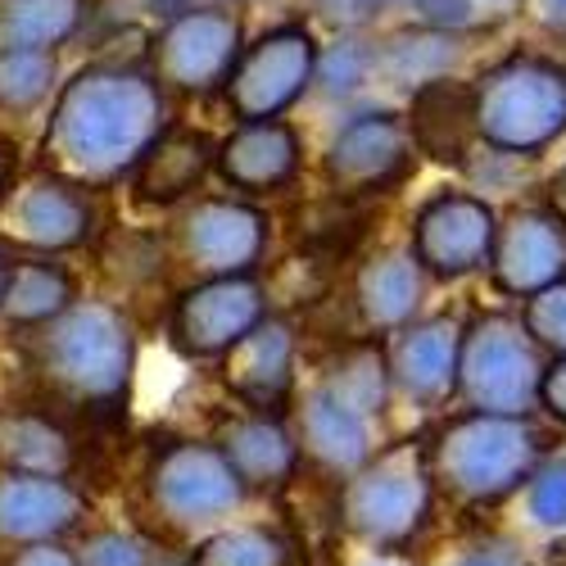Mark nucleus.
Instances as JSON below:
<instances>
[{"label": "nucleus", "instance_id": "obj_26", "mask_svg": "<svg viewBox=\"0 0 566 566\" xmlns=\"http://www.w3.org/2000/svg\"><path fill=\"white\" fill-rule=\"evenodd\" d=\"M77 304V276L69 263L45 259V254H23L6 272V291H0V317L14 332L32 336L41 326H51L60 313Z\"/></svg>", "mask_w": 566, "mask_h": 566}, {"label": "nucleus", "instance_id": "obj_51", "mask_svg": "<svg viewBox=\"0 0 566 566\" xmlns=\"http://www.w3.org/2000/svg\"><path fill=\"white\" fill-rule=\"evenodd\" d=\"M490 6H516V0H490Z\"/></svg>", "mask_w": 566, "mask_h": 566}, {"label": "nucleus", "instance_id": "obj_24", "mask_svg": "<svg viewBox=\"0 0 566 566\" xmlns=\"http://www.w3.org/2000/svg\"><path fill=\"white\" fill-rule=\"evenodd\" d=\"M408 136L417 155H427L436 164L462 168V159L476 150V118H471V82L440 77L412 91L408 109Z\"/></svg>", "mask_w": 566, "mask_h": 566}, {"label": "nucleus", "instance_id": "obj_49", "mask_svg": "<svg viewBox=\"0 0 566 566\" xmlns=\"http://www.w3.org/2000/svg\"><path fill=\"white\" fill-rule=\"evenodd\" d=\"M6 272H10V259H6V245H0V291H6Z\"/></svg>", "mask_w": 566, "mask_h": 566}, {"label": "nucleus", "instance_id": "obj_33", "mask_svg": "<svg viewBox=\"0 0 566 566\" xmlns=\"http://www.w3.org/2000/svg\"><path fill=\"white\" fill-rule=\"evenodd\" d=\"M376 73V45L363 36H336L326 51H317L313 86L326 101H349L354 91H363Z\"/></svg>", "mask_w": 566, "mask_h": 566}, {"label": "nucleus", "instance_id": "obj_34", "mask_svg": "<svg viewBox=\"0 0 566 566\" xmlns=\"http://www.w3.org/2000/svg\"><path fill=\"white\" fill-rule=\"evenodd\" d=\"M326 286H332V259L308 254V250L291 254L286 263H276V272L263 281L268 308H272V300L281 308H300V304L308 308V304H317L326 295Z\"/></svg>", "mask_w": 566, "mask_h": 566}, {"label": "nucleus", "instance_id": "obj_38", "mask_svg": "<svg viewBox=\"0 0 566 566\" xmlns=\"http://www.w3.org/2000/svg\"><path fill=\"white\" fill-rule=\"evenodd\" d=\"M526 168H531V159L494 150V146H481V140H476V150L462 159V172L476 181V191H522Z\"/></svg>", "mask_w": 566, "mask_h": 566}, {"label": "nucleus", "instance_id": "obj_6", "mask_svg": "<svg viewBox=\"0 0 566 566\" xmlns=\"http://www.w3.org/2000/svg\"><path fill=\"white\" fill-rule=\"evenodd\" d=\"M544 354L526 336L516 313L490 308L462 326L458 354V390L462 412H494V417H531L539 403Z\"/></svg>", "mask_w": 566, "mask_h": 566}, {"label": "nucleus", "instance_id": "obj_45", "mask_svg": "<svg viewBox=\"0 0 566 566\" xmlns=\"http://www.w3.org/2000/svg\"><path fill=\"white\" fill-rule=\"evenodd\" d=\"M544 205H548V209H557V213L566 218V164L548 177V196H544Z\"/></svg>", "mask_w": 566, "mask_h": 566}, {"label": "nucleus", "instance_id": "obj_37", "mask_svg": "<svg viewBox=\"0 0 566 566\" xmlns=\"http://www.w3.org/2000/svg\"><path fill=\"white\" fill-rule=\"evenodd\" d=\"M526 512L539 531H566V458L548 453L526 481Z\"/></svg>", "mask_w": 566, "mask_h": 566}, {"label": "nucleus", "instance_id": "obj_22", "mask_svg": "<svg viewBox=\"0 0 566 566\" xmlns=\"http://www.w3.org/2000/svg\"><path fill=\"white\" fill-rule=\"evenodd\" d=\"M218 159V140L200 127H168L150 155L140 159L127 177L136 205H150V209H172L181 200H191L205 177L213 172Z\"/></svg>", "mask_w": 566, "mask_h": 566}, {"label": "nucleus", "instance_id": "obj_30", "mask_svg": "<svg viewBox=\"0 0 566 566\" xmlns=\"http://www.w3.org/2000/svg\"><path fill=\"white\" fill-rule=\"evenodd\" d=\"M322 386H332L349 408H358L363 417H376L390 399V358L376 340H354L336 354L332 371L322 376Z\"/></svg>", "mask_w": 566, "mask_h": 566}, {"label": "nucleus", "instance_id": "obj_18", "mask_svg": "<svg viewBox=\"0 0 566 566\" xmlns=\"http://www.w3.org/2000/svg\"><path fill=\"white\" fill-rule=\"evenodd\" d=\"M462 317L436 313V317H417L403 332H395L390 345V386L421 403V408H440L458 390V354H462Z\"/></svg>", "mask_w": 566, "mask_h": 566}, {"label": "nucleus", "instance_id": "obj_2", "mask_svg": "<svg viewBox=\"0 0 566 566\" xmlns=\"http://www.w3.org/2000/svg\"><path fill=\"white\" fill-rule=\"evenodd\" d=\"M32 371L55 399L82 412H114L136 367V326L109 300H77L51 326L28 336Z\"/></svg>", "mask_w": 566, "mask_h": 566}, {"label": "nucleus", "instance_id": "obj_31", "mask_svg": "<svg viewBox=\"0 0 566 566\" xmlns=\"http://www.w3.org/2000/svg\"><path fill=\"white\" fill-rule=\"evenodd\" d=\"M186 566H295V548L272 526H227L200 539Z\"/></svg>", "mask_w": 566, "mask_h": 566}, {"label": "nucleus", "instance_id": "obj_25", "mask_svg": "<svg viewBox=\"0 0 566 566\" xmlns=\"http://www.w3.org/2000/svg\"><path fill=\"white\" fill-rule=\"evenodd\" d=\"M421 295H427V272L417 268L408 245L381 250L354 276V308L367 332H403L408 322H417Z\"/></svg>", "mask_w": 566, "mask_h": 566}, {"label": "nucleus", "instance_id": "obj_28", "mask_svg": "<svg viewBox=\"0 0 566 566\" xmlns=\"http://www.w3.org/2000/svg\"><path fill=\"white\" fill-rule=\"evenodd\" d=\"M91 0H0V51H60L86 23Z\"/></svg>", "mask_w": 566, "mask_h": 566}, {"label": "nucleus", "instance_id": "obj_21", "mask_svg": "<svg viewBox=\"0 0 566 566\" xmlns=\"http://www.w3.org/2000/svg\"><path fill=\"white\" fill-rule=\"evenodd\" d=\"M213 444L227 453L231 471L241 476L245 490H286L304 467L295 431L286 427V417H276V412L227 417V427Z\"/></svg>", "mask_w": 566, "mask_h": 566}, {"label": "nucleus", "instance_id": "obj_4", "mask_svg": "<svg viewBox=\"0 0 566 566\" xmlns=\"http://www.w3.org/2000/svg\"><path fill=\"white\" fill-rule=\"evenodd\" d=\"M476 140L522 159H539L566 136V64L512 51L471 82Z\"/></svg>", "mask_w": 566, "mask_h": 566}, {"label": "nucleus", "instance_id": "obj_23", "mask_svg": "<svg viewBox=\"0 0 566 566\" xmlns=\"http://www.w3.org/2000/svg\"><path fill=\"white\" fill-rule=\"evenodd\" d=\"M77 467L82 444L64 417L45 408H0V471L73 481Z\"/></svg>", "mask_w": 566, "mask_h": 566}, {"label": "nucleus", "instance_id": "obj_10", "mask_svg": "<svg viewBox=\"0 0 566 566\" xmlns=\"http://www.w3.org/2000/svg\"><path fill=\"white\" fill-rule=\"evenodd\" d=\"M101 235V205L96 191H86L82 181L36 168L10 186V196L0 200V241H10L28 254L60 259L69 250H82Z\"/></svg>", "mask_w": 566, "mask_h": 566}, {"label": "nucleus", "instance_id": "obj_11", "mask_svg": "<svg viewBox=\"0 0 566 566\" xmlns=\"http://www.w3.org/2000/svg\"><path fill=\"white\" fill-rule=\"evenodd\" d=\"M268 241V213L241 196H196V205L177 218V254L196 272V281L259 276Z\"/></svg>", "mask_w": 566, "mask_h": 566}, {"label": "nucleus", "instance_id": "obj_20", "mask_svg": "<svg viewBox=\"0 0 566 566\" xmlns=\"http://www.w3.org/2000/svg\"><path fill=\"white\" fill-rule=\"evenodd\" d=\"M300 453L322 467L326 476L336 481H349L354 471H363L371 458H376V444H371V417H363L358 408H349L332 386H313L304 390V403H300Z\"/></svg>", "mask_w": 566, "mask_h": 566}, {"label": "nucleus", "instance_id": "obj_41", "mask_svg": "<svg viewBox=\"0 0 566 566\" xmlns=\"http://www.w3.org/2000/svg\"><path fill=\"white\" fill-rule=\"evenodd\" d=\"M444 566H526V553H522V544L507 539V535H485L476 544L458 548Z\"/></svg>", "mask_w": 566, "mask_h": 566}, {"label": "nucleus", "instance_id": "obj_7", "mask_svg": "<svg viewBox=\"0 0 566 566\" xmlns=\"http://www.w3.org/2000/svg\"><path fill=\"white\" fill-rule=\"evenodd\" d=\"M245 485L213 440H168L146 467V503L168 531L218 526L245 503Z\"/></svg>", "mask_w": 566, "mask_h": 566}, {"label": "nucleus", "instance_id": "obj_39", "mask_svg": "<svg viewBox=\"0 0 566 566\" xmlns=\"http://www.w3.org/2000/svg\"><path fill=\"white\" fill-rule=\"evenodd\" d=\"M109 250H118L123 268V286H140V281H159L164 276V241H155V235H140V231H114L109 235Z\"/></svg>", "mask_w": 566, "mask_h": 566}, {"label": "nucleus", "instance_id": "obj_43", "mask_svg": "<svg viewBox=\"0 0 566 566\" xmlns=\"http://www.w3.org/2000/svg\"><path fill=\"white\" fill-rule=\"evenodd\" d=\"M6 566H82L69 544H23Z\"/></svg>", "mask_w": 566, "mask_h": 566}, {"label": "nucleus", "instance_id": "obj_1", "mask_svg": "<svg viewBox=\"0 0 566 566\" xmlns=\"http://www.w3.org/2000/svg\"><path fill=\"white\" fill-rule=\"evenodd\" d=\"M168 127V91L146 64L96 60L55 91L45 123V164L82 181L86 191H105L132 177Z\"/></svg>", "mask_w": 566, "mask_h": 566}, {"label": "nucleus", "instance_id": "obj_47", "mask_svg": "<svg viewBox=\"0 0 566 566\" xmlns=\"http://www.w3.org/2000/svg\"><path fill=\"white\" fill-rule=\"evenodd\" d=\"M539 19L553 32H566V0H539Z\"/></svg>", "mask_w": 566, "mask_h": 566}, {"label": "nucleus", "instance_id": "obj_32", "mask_svg": "<svg viewBox=\"0 0 566 566\" xmlns=\"http://www.w3.org/2000/svg\"><path fill=\"white\" fill-rule=\"evenodd\" d=\"M60 91L55 51H0V109L32 114Z\"/></svg>", "mask_w": 566, "mask_h": 566}, {"label": "nucleus", "instance_id": "obj_19", "mask_svg": "<svg viewBox=\"0 0 566 566\" xmlns=\"http://www.w3.org/2000/svg\"><path fill=\"white\" fill-rule=\"evenodd\" d=\"M91 516V499L77 481L14 476L0 471V539L10 544H64Z\"/></svg>", "mask_w": 566, "mask_h": 566}, {"label": "nucleus", "instance_id": "obj_16", "mask_svg": "<svg viewBox=\"0 0 566 566\" xmlns=\"http://www.w3.org/2000/svg\"><path fill=\"white\" fill-rule=\"evenodd\" d=\"M213 172L222 177L227 196H241V200H263L276 191H291L304 172V136L286 118L235 123L218 140Z\"/></svg>", "mask_w": 566, "mask_h": 566}, {"label": "nucleus", "instance_id": "obj_50", "mask_svg": "<svg viewBox=\"0 0 566 566\" xmlns=\"http://www.w3.org/2000/svg\"><path fill=\"white\" fill-rule=\"evenodd\" d=\"M213 6H241V0H213Z\"/></svg>", "mask_w": 566, "mask_h": 566}, {"label": "nucleus", "instance_id": "obj_48", "mask_svg": "<svg viewBox=\"0 0 566 566\" xmlns=\"http://www.w3.org/2000/svg\"><path fill=\"white\" fill-rule=\"evenodd\" d=\"M395 6H412V0H354V14L358 19H376V14H386Z\"/></svg>", "mask_w": 566, "mask_h": 566}, {"label": "nucleus", "instance_id": "obj_15", "mask_svg": "<svg viewBox=\"0 0 566 566\" xmlns=\"http://www.w3.org/2000/svg\"><path fill=\"white\" fill-rule=\"evenodd\" d=\"M494 286L512 300H531L566 276V218L557 209L516 205L507 218H499L494 254H490Z\"/></svg>", "mask_w": 566, "mask_h": 566}, {"label": "nucleus", "instance_id": "obj_14", "mask_svg": "<svg viewBox=\"0 0 566 566\" xmlns=\"http://www.w3.org/2000/svg\"><path fill=\"white\" fill-rule=\"evenodd\" d=\"M417 164V146L408 136V123L390 109H371L349 118L332 146L322 155V177L336 196L363 200L371 205L376 196H390L412 177Z\"/></svg>", "mask_w": 566, "mask_h": 566}, {"label": "nucleus", "instance_id": "obj_3", "mask_svg": "<svg viewBox=\"0 0 566 566\" xmlns=\"http://www.w3.org/2000/svg\"><path fill=\"white\" fill-rule=\"evenodd\" d=\"M548 427L535 417L458 412L427 436L431 481L462 507H494L516 494L548 458Z\"/></svg>", "mask_w": 566, "mask_h": 566}, {"label": "nucleus", "instance_id": "obj_44", "mask_svg": "<svg viewBox=\"0 0 566 566\" xmlns=\"http://www.w3.org/2000/svg\"><path fill=\"white\" fill-rule=\"evenodd\" d=\"M14 181H19V146L14 140H0V200L10 196Z\"/></svg>", "mask_w": 566, "mask_h": 566}, {"label": "nucleus", "instance_id": "obj_17", "mask_svg": "<svg viewBox=\"0 0 566 566\" xmlns=\"http://www.w3.org/2000/svg\"><path fill=\"white\" fill-rule=\"evenodd\" d=\"M295 358L300 336L286 313H268L254 332L222 358V386L241 412H276L295 395Z\"/></svg>", "mask_w": 566, "mask_h": 566}, {"label": "nucleus", "instance_id": "obj_40", "mask_svg": "<svg viewBox=\"0 0 566 566\" xmlns=\"http://www.w3.org/2000/svg\"><path fill=\"white\" fill-rule=\"evenodd\" d=\"M417 23L431 32L462 36L471 28H481V0H412Z\"/></svg>", "mask_w": 566, "mask_h": 566}, {"label": "nucleus", "instance_id": "obj_5", "mask_svg": "<svg viewBox=\"0 0 566 566\" xmlns=\"http://www.w3.org/2000/svg\"><path fill=\"white\" fill-rule=\"evenodd\" d=\"M436 481L427 440H408L376 453L363 471L340 485V522L371 548L399 553L421 539L436 512Z\"/></svg>", "mask_w": 566, "mask_h": 566}, {"label": "nucleus", "instance_id": "obj_42", "mask_svg": "<svg viewBox=\"0 0 566 566\" xmlns=\"http://www.w3.org/2000/svg\"><path fill=\"white\" fill-rule=\"evenodd\" d=\"M539 408L548 421L566 427V358L544 363V381H539Z\"/></svg>", "mask_w": 566, "mask_h": 566}, {"label": "nucleus", "instance_id": "obj_9", "mask_svg": "<svg viewBox=\"0 0 566 566\" xmlns=\"http://www.w3.org/2000/svg\"><path fill=\"white\" fill-rule=\"evenodd\" d=\"M245 51V23L231 6H205L186 10L181 19H168L159 36L150 41L146 69L159 77L168 96H218L227 86L235 60Z\"/></svg>", "mask_w": 566, "mask_h": 566}, {"label": "nucleus", "instance_id": "obj_35", "mask_svg": "<svg viewBox=\"0 0 566 566\" xmlns=\"http://www.w3.org/2000/svg\"><path fill=\"white\" fill-rule=\"evenodd\" d=\"M73 553H77L82 566H159L155 539H146L140 531H127V526H96V531H86Z\"/></svg>", "mask_w": 566, "mask_h": 566}, {"label": "nucleus", "instance_id": "obj_36", "mask_svg": "<svg viewBox=\"0 0 566 566\" xmlns=\"http://www.w3.org/2000/svg\"><path fill=\"white\" fill-rule=\"evenodd\" d=\"M522 326H526V336L535 340L539 354L548 358H566V276L553 281L548 291L522 300Z\"/></svg>", "mask_w": 566, "mask_h": 566}, {"label": "nucleus", "instance_id": "obj_46", "mask_svg": "<svg viewBox=\"0 0 566 566\" xmlns=\"http://www.w3.org/2000/svg\"><path fill=\"white\" fill-rule=\"evenodd\" d=\"M196 6H205V0H150V10L168 23V19H181L186 10H196Z\"/></svg>", "mask_w": 566, "mask_h": 566}, {"label": "nucleus", "instance_id": "obj_27", "mask_svg": "<svg viewBox=\"0 0 566 566\" xmlns=\"http://www.w3.org/2000/svg\"><path fill=\"white\" fill-rule=\"evenodd\" d=\"M462 60V41L449 32H431V28H403L386 41H376V77H386L395 86H427L440 77H453Z\"/></svg>", "mask_w": 566, "mask_h": 566}, {"label": "nucleus", "instance_id": "obj_52", "mask_svg": "<svg viewBox=\"0 0 566 566\" xmlns=\"http://www.w3.org/2000/svg\"><path fill=\"white\" fill-rule=\"evenodd\" d=\"M371 566H395V562H371Z\"/></svg>", "mask_w": 566, "mask_h": 566}, {"label": "nucleus", "instance_id": "obj_12", "mask_svg": "<svg viewBox=\"0 0 566 566\" xmlns=\"http://www.w3.org/2000/svg\"><path fill=\"white\" fill-rule=\"evenodd\" d=\"M499 235V209L476 191H436L412 213L408 254L417 268L436 281H462L471 272H485Z\"/></svg>", "mask_w": 566, "mask_h": 566}, {"label": "nucleus", "instance_id": "obj_29", "mask_svg": "<svg viewBox=\"0 0 566 566\" xmlns=\"http://www.w3.org/2000/svg\"><path fill=\"white\" fill-rule=\"evenodd\" d=\"M367 227H371V205L326 191V196L308 200V205L295 213V245L308 250V254H322V259L340 263L345 254L358 250V241L367 235Z\"/></svg>", "mask_w": 566, "mask_h": 566}, {"label": "nucleus", "instance_id": "obj_8", "mask_svg": "<svg viewBox=\"0 0 566 566\" xmlns=\"http://www.w3.org/2000/svg\"><path fill=\"white\" fill-rule=\"evenodd\" d=\"M317 36L308 23H276L259 41H245L241 60H235L222 101L235 123H268L286 118L308 91L317 69Z\"/></svg>", "mask_w": 566, "mask_h": 566}, {"label": "nucleus", "instance_id": "obj_13", "mask_svg": "<svg viewBox=\"0 0 566 566\" xmlns=\"http://www.w3.org/2000/svg\"><path fill=\"white\" fill-rule=\"evenodd\" d=\"M263 276H213L191 281L168 304V336L196 363H222L268 317Z\"/></svg>", "mask_w": 566, "mask_h": 566}]
</instances>
